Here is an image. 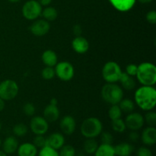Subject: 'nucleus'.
Here are the masks:
<instances>
[{
    "instance_id": "12",
    "label": "nucleus",
    "mask_w": 156,
    "mask_h": 156,
    "mask_svg": "<svg viewBox=\"0 0 156 156\" xmlns=\"http://www.w3.org/2000/svg\"><path fill=\"white\" fill-rule=\"evenodd\" d=\"M59 127L63 134L67 136L72 135L76 130V120L74 117L70 115L64 116L59 122Z\"/></svg>"
},
{
    "instance_id": "7",
    "label": "nucleus",
    "mask_w": 156,
    "mask_h": 156,
    "mask_svg": "<svg viewBox=\"0 0 156 156\" xmlns=\"http://www.w3.org/2000/svg\"><path fill=\"white\" fill-rule=\"evenodd\" d=\"M42 12V5L36 0H28L22 7V15L27 20L34 21Z\"/></svg>"
},
{
    "instance_id": "30",
    "label": "nucleus",
    "mask_w": 156,
    "mask_h": 156,
    "mask_svg": "<svg viewBox=\"0 0 156 156\" xmlns=\"http://www.w3.org/2000/svg\"><path fill=\"white\" fill-rule=\"evenodd\" d=\"M59 156H76V151L71 145H63L59 149Z\"/></svg>"
},
{
    "instance_id": "3",
    "label": "nucleus",
    "mask_w": 156,
    "mask_h": 156,
    "mask_svg": "<svg viewBox=\"0 0 156 156\" xmlns=\"http://www.w3.org/2000/svg\"><path fill=\"white\" fill-rule=\"evenodd\" d=\"M101 98L107 104L111 105H118L123 98V91L120 85L116 83H107L102 87Z\"/></svg>"
},
{
    "instance_id": "27",
    "label": "nucleus",
    "mask_w": 156,
    "mask_h": 156,
    "mask_svg": "<svg viewBox=\"0 0 156 156\" xmlns=\"http://www.w3.org/2000/svg\"><path fill=\"white\" fill-rule=\"evenodd\" d=\"M111 126H112L113 130L116 133H123L126 129L124 120H122L121 118L111 120Z\"/></svg>"
},
{
    "instance_id": "48",
    "label": "nucleus",
    "mask_w": 156,
    "mask_h": 156,
    "mask_svg": "<svg viewBox=\"0 0 156 156\" xmlns=\"http://www.w3.org/2000/svg\"><path fill=\"white\" fill-rule=\"evenodd\" d=\"M2 129V123H1V122H0V130H1Z\"/></svg>"
},
{
    "instance_id": "11",
    "label": "nucleus",
    "mask_w": 156,
    "mask_h": 156,
    "mask_svg": "<svg viewBox=\"0 0 156 156\" xmlns=\"http://www.w3.org/2000/svg\"><path fill=\"white\" fill-rule=\"evenodd\" d=\"M50 29L49 21L44 19L36 20L30 26V31L36 37H43L47 34Z\"/></svg>"
},
{
    "instance_id": "35",
    "label": "nucleus",
    "mask_w": 156,
    "mask_h": 156,
    "mask_svg": "<svg viewBox=\"0 0 156 156\" xmlns=\"http://www.w3.org/2000/svg\"><path fill=\"white\" fill-rule=\"evenodd\" d=\"M33 144L36 146L37 148H43L47 146V140L46 137L44 135H36V136L33 140Z\"/></svg>"
},
{
    "instance_id": "40",
    "label": "nucleus",
    "mask_w": 156,
    "mask_h": 156,
    "mask_svg": "<svg viewBox=\"0 0 156 156\" xmlns=\"http://www.w3.org/2000/svg\"><path fill=\"white\" fill-rule=\"evenodd\" d=\"M140 138V136L136 131L135 130H131V132L129 134V140L130 142L133 143H136Z\"/></svg>"
},
{
    "instance_id": "39",
    "label": "nucleus",
    "mask_w": 156,
    "mask_h": 156,
    "mask_svg": "<svg viewBox=\"0 0 156 156\" xmlns=\"http://www.w3.org/2000/svg\"><path fill=\"white\" fill-rule=\"evenodd\" d=\"M146 20L149 24H155L156 23V12L154 10L149 11L146 14Z\"/></svg>"
},
{
    "instance_id": "42",
    "label": "nucleus",
    "mask_w": 156,
    "mask_h": 156,
    "mask_svg": "<svg viewBox=\"0 0 156 156\" xmlns=\"http://www.w3.org/2000/svg\"><path fill=\"white\" fill-rule=\"evenodd\" d=\"M52 1H53V0H37L38 2L43 6L49 5L52 2Z\"/></svg>"
},
{
    "instance_id": "4",
    "label": "nucleus",
    "mask_w": 156,
    "mask_h": 156,
    "mask_svg": "<svg viewBox=\"0 0 156 156\" xmlns=\"http://www.w3.org/2000/svg\"><path fill=\"white\" fill-rule=\"evenodd\" d=\"M103 130V124L97 117H88L83 120L80 127L82 135L86 139H94Z\"/></svg>"
},
{
    "instance_id": "25",
    "label": "nucleus",
    "mask_w": 156,
    "mask_h": 156,
    "mask_svg": "<svg viewBox=\"0 0 156 156\" xmlns=\"http://www.w3.org/2000/svg\"><path fill=\"white\" fill-rule=\"evenodd\" d=\"M41 15L44 17V19L47 21H53L56 19L58 16V12L55 8L48 6L42 10Z\"/></svg>"
},
{
    "instance_id": "32",
    "label": "nucleus",
    "mask_w": 156,
    "mask_h": 156,
    "mask_svg": "<svg viewBox=\"0 0 156 156\" xmlns=\"http://www.w3.org/2000/svg\"><path fill=\"white\" fill-rule=\"evenodd\" d=\"M55 70L53 67L45 66L41 71V76L45 80H51L55 77Z\"/></svg>"
},
{
    "instance_id": "43",
    "label": "nucleus",
    "mask_w": 156,
    "mask_h": 156,
    "mask_svg": "<svg viewBox=\"0 0 156 156\" xmlns=\"http://www.w3.org/2000/svg\"><path fill=\"white\" fill-rule=\"evenodd\" d=\"M5 108V101L0 98V112Z\"/></svg>"
},
{
    "instance_id": "20",
    "label": "nucleus",
    "mask_w": 156,
    "mask_h": 156,
    "mask_svg": "<svg viewBox=\"0 0 156 156\" xmlns=\"http://www.w3.org/2000/svg\"><path fill=\"white\" fill-rule=\"evenodd\" d=\"M41 59L46 66L54 67L58 62V56L52 50H47L42 53Z\"/></svg>"
},
{
    "instance_id": "34",
    "label": "nucleus",
    "mask_w": 156,
    "mask_h": 156,
    "mask_svg": "<svg viewBox=\"0 0 156 156\" xmlns=\"http://www.w3.org/2000/svg\"><path fill=\"white\" fill-rule=\"evenodd\" d=\"M101 136V144L112 145L114 142V136L110 132H101L99 135Z\"/></svg>"
},
{
    "instance_id": "5",
    "label": "nucleus",
    "mask_w": 156,
    "mask_h": 156,
    "mask_svg": "<svg viewBox=\"0 0 156 156\" xmlns=\"http://www.w3.org/2000/svg\"><path fill=\"white\" fill-rule=\"evenodd\" d=\"M123 73L120 65L114 61H109L102 68V77L107 83H116L119 82L121 73Z\"/></svg>"
},
{
    "instance_id": "36",
    "label": "nucleus",
    "mask_w": 156,
    "mask_h": 156,
    "mask_svg": "<svg viewBox=\"0 0 156 156\" xmlns=\"http://www.w3.org/2000/svg\"><path fill=\"white\" fill-rule=\"evenodd\" d=\"M23 112L27 117H32L35 113V107L32 103L27 102L23 106Z\"/></svg>"
},
{
    "instance_id": "29",
    "label": "nucleus",
    "mask_w": 156,
    "mask_h": 156,
    "mask_svg": "<svg viewBox=\"0 0 156 156\" xmlns=\"http://www.w3.org/2000/svg\"><path fill=\"white\" fill-rule=\"evenodd\" d=\"M122 114H123V113H122L121 110H120L118 105H111L109 111H108V116H109V118L111 119V120H117V119L121 118Z\"/></svg>"
},
{
    "instance_id": "44",
    "label": "nucleus",
    "mask_w": 156,
    "mask_h": 156,
    "mask_svg": "<svg viewBox=\"0 0 156 156\" xmlns=\"http://www.w3.org/2000/svg\"><path fill=\"white\" fill-rule=\"evenodd\" d=\"M138 1L140 2V3H142V4H147V3L151 2L152 0H138Z\"/></svg>"
},
{
    "instance_id": "28",
    "label": "nucleus",
    "mask_w": 156,
    "mask_h": 156,
    "mask_svg": "<svg viewBox=\"0 0 156 156\" xmlns=\"http://www.w3.org/2000/svg\"><path fill=\"white\" fill-rule=\"evenodd\" d=\"M27 132H28V127L24 123H18V124L15 125L13 127L14 135L18 137L24 136L27 133Z\"/></svg>"
},
{
    "instance_id": "38",
    "label": "nucleus",
    "mask_w": 156,
    "mask_h": 156,
    "mask_svg": "<svg viewBox=\"0 0 156 156\" xmlns=\"http://www.w3.org/2000/svg\"><path fill=\"white\" fill-rule=\"evenodd\" d=\"M136 156H153V154L149 148L141 146L137 150Z\"/></svg>"
},
{
    "instance_id": "15",
    "label": "nucleus",
    "mask_w": 156,
    "mask_h": 156,
    "mask_svg": "<svg viewBox=\"0 0 156 156\" xmlns=\"http://www.w3.org/2000/svg\"><path fill=\"white\" fill-rule=\"evenodd\" d=\"M46 140H47V146L56 150H59L63 145H65V138L60 133H53L46 138Z\"/></svg>"
},
{
    "instance_id": "24",
    "label": "nucleus",
    "mask_w": 156,
    "mask_h": 156,
    "mask_svg": "<svg viewBox=\"0 0 156 156\" xmlns=\"http://www.w3.org/2000/svg\"><path fill=\"white\" fill-rule=\"evenodd\" d=\"M122 113H126V114H129L132 113L135 109V105L134 102L131 99L124 98L122 99L118 104Z\"/></svg>"
},
{
    "instance_id": "8",
    "label": "nucleus",
    "mask_w": 156,
    "mask_h": 156,
    "mask_svg": "<svg viewBox=\"0 0 156 156\" xmlns=\"http://www.w3.org/2000/svg\"><path fill=\"white\" fill-rule=\"evenodd\" d=\"M54 70L56 76L64 82L70 81L75 75V69L73 64L67 61L57 62L55 66Z\"/></svg>"
},
{
    "instance_id": "19",
    "label": "nucleus",
    "mask_w": 156,
    "mask_h": 156,
    "mask_svg": "<svg viewBox=\"0 0 156 156\" xmlns=\"http://www.w3.org/2000/svg\"><path fill=\"white\" fill-rule=\"evenodd\" d=\"M18 156H36L37 155V148L30 143H24L18 146L17 149Z\"/></svg>"
},
{
    "instance_id": "49",
    "label": "nucleus",
    "mask_w": 156,
    "mask_h": 156,
    "mask_svg": "<svg viewBox=\"0 0 156 156\" xmlns=\"http://www.w3.org/2000/svg\"><path fill=\"white\" fill-rule=\"evenodd\" d=\"M1 146H2V140L1 139H0V147H1Z\"/></svg>"
},
{
    "instance_id": "31",
    "label": "nucleus",
    "mask_w": 156,
    "mask_h": 156,
    "mask_svg": "<svg viewBox=\"0 0 156 156\" xmlns=\"http://www.w3.org/2000/svg\"><path fill=\"white\" fill-rule=\"evenodd\" d=\"M38 156H59L58 150L53 149L48 146H45L41 148L40 150Z\"/></svg>"
},
{
    "instance_id": "46",
    "label": "nucleus",
    "mask_w": 156,
    "mask_h": 156,
    "mask_svg": "<svg viewBox=\"0 0 156 156\" xmlns=\"http://www.w3.org/2000/svg\"><path fill=\"white\" fill-rule=\"evenodd\" d=\"M0 156H7V154L5 153L3 151H1L0 150Z\"/></svg>"
},
{
    "instance_id": "16",
    "label": "nucleus",
    "mask_w": 156,
    "mask_h": 156,
    "mask_svg": "<svg viewBox=\"0 0 156 156\" xmlns=\"http://www.w3.org/2000/svg\"><path fill=\"white\" fill-rule=\"evenodd\" d=\"M44 117L48 123L56 122L59 117V110L56 105L50 104L44 110Z\"/></svg>"
},
{
    "instance_id": "6",
    "label": "nucleus",
    "mask_w": 156,
    "mask_h": 156,
    "mask_svg": "<svg viewBox=\"0 0 156 156\" xmlns=\"http://www.w3.org/2000/svg\"><path fill=\"white\" fill-rule=\"evenodd\" d=\"M19 87L16 82L7 79L0 83V98L4 101H11L17 97Z\"/></svg>"
},
{
    "instance_id": "14",
    "label": "nucleus",
    "mask_w": 156,
    "mask_h": 156,
    "mask_svg": "<svg viewBox=\"0 0 156 156\" xmlns=\"http://www.w3.org/2000/svg\"><path fill=\"white\" fill-rule=\"evenodd\" d=\"M72 47L76 53L84 54L89 50V43L84 37L77 36L72 41Z\"/></svg>"
},
{
    "instance_id": "45",
    "label": "nucleus",
    "mask_w": 156,
    "mask_h": 156,
    "mask_svg": "<svg viewBox=\"0 0 156 156\" xmlns=\"http://www.w3.org/2000/svg\"><path fill=\"white\" fill-rule=\"evenodd\" d=\"M57 100H56V98H53L51 99V101H50V104H53V105H57Z\"/></svg>"
},
{
    "instance_id": "22",
    "label": "nucleus",
    "mask_w": 156,
    "mask_h": 156,
    "mask_svg": "<svg viewBox=\"0 0 156 156\" xmlns=\"http://www.w3.org/2000/svg\"><path fill=\"white\" fill-rule=\"evenodd\" d=\"M119 82L121 84L122 87L126 91H131L133 90L136 87V82L133 76H129L126 73H122L120 76Z\"/></svg>"
},
{
    "instance_id": "9",
    "label": "nucleus",
    "mask_w": 156,
    "mask_h": 156,
    "mask_svg": "<svg viewBox=\"0 0 156 156\" xmlns=\"http://www.w3.org/2000/svg\"><path fill=\"white\" fill-rule=\"evenodd\" d=\"M30 129L35 135H44L49 129V123L44 117L35 116L30 122Z\"/></svg>"
},
{
    "instance_id": "23",
    "label": "nucleus",
    "mask_w": 156,
    "mask_h": 156,
    "mask_svg": "<svg viewBox=\"0 0 156 156\" xmlns=\"http://www.w3.org/2000/svg\"><path fill=\"white\" fill-rule=\"evenodd\" d=\"M95 156H115L114 148L112 145L101 144L94 152Z\"/></svg>"
},
{
    "instance_id": "1",
    "label": "nucleus",
    "mask_w": 156,
    "mask_h": 156,
    "mask_svg": "<svg viewBox=\"0 0 156 156\" xmlns=\"http://www.w3.org/2000/svg\"><path fill=\"white\" fill-rule=\"evenodd\" d=\"M134 99L140 109L149 111L156 105V90L153 86L143 85L136 91Z\"/></svg>"
},
{
    "instance_id": "2",
    "label": "nucleus",
    "mask_w": 156,
    "mask_h": 156,
    "mask_svg": "<svg viewBox=\"0 0 156 156\" xmlns=\"http://www.w3.org/2000/svg\"><path fill=\"white\" fill-rule=\"evenodd\" d=\"M136 76L142 85L153 86L156 82L155 66L151 62H142L138 66Z\"/></svg>"
},
{
    "instance_id": "17",
    "label": "nucleus",
    "mask_w": 156,
    "mask_h": 156,
    "mask_svg": "<svg viewBox=\"0 0 156 156\" xmlns=\"http://www.w3.org/2000/svg\"><path fill=\"white\" fill-rule=\"evenodd\" d=\"M18 141L15 136H8L5 138L2 143V151L7 155H12L14 154L15 152H17V149L18 148Z\"/></svg>"
},
{
    "instance_id": "21",
    "label": "nucleus",
    "mask_w": 156,
    "mask_h": 156,
    "mask_svg": "<svg viewBox=\"0 0 156 156\" xmlns=\"http://www.w3.org/2000/svg\"><path fill=\"white\" fill-rule=\"evenodd\" d=\"M114 148L115 155L117 156H129L134 151L133 146L128 143H121Z\"/></svg>"
},
{
    "instance_id": "41",
    "label": "nucleus",
    "mask_w": 156,
    "mask_h": 156,
    "mask_svg": "<svg viewBox=\"0 0 156 156\" xmlns=\"http://www.w3.org/2000/svg\"><path fill=\"white\" fill-rule=\"evenodd\" d=\"M73 34L76 35V37L81 36V34H82V27H81V25H79V24H76V25L73 27Z\"/></svg>"
},
{
    "instance_id": "37",
    "label": "nucleus",
    "mask_w": 156,
    "mask_h": 156,
    "mask_svg": "<svg viewBox=\"0 0 156 156\" xmlns=\"http://www.w3.org/2000/svg\"><path fill=\"white\" fill-rule=\"evenodd\" d=\"M137 68H138V66H137L136 64L130 63L129 64V65L126 66V72H125V73H126V74L129 75V76L133 77V76H136V75Z\"/></svg>"
},
{
    "instance_id": "10",
    "label": "nucleus",
    "mask_w": 156,
    "mask_h": 156,
    "mask_svg": "<svg viewBox=\"0 0 156 156\" xmlns=\"http://www.w3.org/2000/svg\"><path fill=\"white\" fill-rule=\"evenodd\" d=\"M125 124L126 128L130 130L137 131L141 129L145 123L144 117L140 113L132 112L127 114L125 118Z\"/></svg>"
},
{
    "instance_id": "50",
    "label": "nucleus",
    "mask_w": 156,
    "mask_h": 156,
    "mask_svg": "<svg viewBox=\"0 0 156 156\" xmlns=\"http://www.w3.org/2000/svg\"><path fill=\"white\" fill-rule=\"evenodd\" d=\"M77 156H85V155H77Z\"/></svg>"
},
{
    "instance_id": "47",
    "label": "nucleus",
    "mask_w": 156,
    "mask_h": 156,
    "mask_svg": "<svg viewBox=\"0 0 156 156\" xmlns=\"http://www.w3.org/2000/svg\"><path fill=\"white\" fill-rule=\"evenodd\" d=\"M8 1L10 2L15 3V2H19L20 0H8Z\"/></svg>"
},
{
    "instance_id": "33",
    "label": "nucleus",
    "mask_w": 156,
    "mask_h": 156,
    "mask_svg": "<svg viewBox=\"0 0 156 156\" xmlns=\"http://www.w3.org/2000/svg\"><path fill=\"white\" fill-rule=\"evenodd\" d=\"M144 120L146 122L149 126H155L156 125V113L154 111H149L146 114Z\"/></svg>"
},
{
    "instance_id": "18",
    "label": "nucleus",
    "mask_w": 156,
    "mask_h": 156,
    "mask_svg": "<svg viewBox=\"0 0 156 156\" xmlns=\"http://www.w3.org/2000/svg\"><path fill=\"white\" fill-rule=\"evenodd\" d=\"M136 0H109L113 7L121 12H128L133 9Z\"/></svg>"
},
{
    "instance_id": "13",
    "label": "nucleus",
    "mask_w": 156,
    "mask_h": 156,
    "mask_svg": "<svg viewBox=\"0 0 156 156\" xmlns=\"http://www.w3.org/2000/svg\"><path fill=\"white\" fill-rule=\"evenodd\" d=\"M142 142L147 146H152L156 143V129L155 126L145 128L140 136Z\"/></svg>"
},
{
    "instance_id": "26",
    "label": "nucleus",
    "mask_w": 156,
    "mask_h": 156,
    "mask_svg": "<svg viewBox=\"0 0 156 156\" xmlns=\"http://www.w3.org/2000/svg\"><path fill=\"white\" fill-rule=\"evenodd\" d=\"M98 147V142L94 139H87L83 144V149L87 154L92 155L97 150Z\"/></svg>"
}]
</instances>
